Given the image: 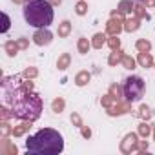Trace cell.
<instances>
[{
	"label": "cell",
	"mask_w": 155,
	"mask_h": 155,
	"mask_svg": "<svg viewBox=\"0 0 155 155\" xmlns=\"http://www.w3.org/2000/svg\"><path fill=\"white\" fill-rule=\"evenodd\" d=\"M26 150L33 155H58L64 150V139L57 130L42 128L26 139Z\"/></svg>",
	"instance_id": "cell-1"
},
{
	"label": "cell",
	"mask_w": 155,
	"mask_h": 155,
	"mask_svg": "<svg viewBox=\"0 0 155 155\" xmlns=\"http://www.w3.org/2000/svg\"><path fill=\"white\" fill-rule=\"evenodd\" d=\"M53 6L48 0H29L24 6V18L33 28H48L53 22Z\"/></svg>",
	"instance_id": "cell-2"
},
{
	"label": "cell",
	"mask_w": 155,
	"mask_h": 155,
	"mask_svg": "<svg viewBox=\"0 0 155 155\" xmlns=\"http://www.w3.org/2000/svg\"><path fill=\"white\" fill-rule=\"evenodd\" d=\"M42 111V99L37 93L20 95L13 102V115L20 120H37Z\"/></svg>",
	"instance_id": "cell-3"
},
{
	"label": "cell",
	"mask_w": 155,
	"mask_h": 155,
	"mask_svg": "<svg viewBox=\"0 0 155 155\" xmlns=\"http://www.w3.org/2000/svg\"><path fill=\"white\" fill-rule=\"evenodd\" d=\"M144 95V81L140 77H128L124 82V97L128 102H139Z\"/></svg>",
	"instance_id": "cell-4"
},
{
	"label": "cell",
	"mask_w": 155,
	"mask_h": 155,
	"mask_svg": "<svg viewBox=\"0 0 155 155\" xmlns=\"http://www.w3.org/2000/svg\"><path fill=\"white\" fill-rule=\"evenodd\" d=\"M35 42H37L38 46L49 44V42H51V33H49V31H38V33L35 35Z\"/></svg>",
	"instance_id": "cell-5"
},
{
	"label": "cell",
	"mask_w": 155,
	"mask_h": 155,
	"mask_svg": "<svg viewBox=\"0 0 155 155\" xmlns=\"http://www.w3.org/2000/svg\"><path fill=\"white\" fill-rule=\"evenodd\" d=\"M8 28H9V18H8V15H4V28H2V31H8Z\"/></svg>",
	"instance_id": "cell-6"
},
{
	"label": "cell",
	"mask_w": 155,
	"mask_h": 155,
	"mask_svg": "<svg viewBox=\"0 0 155 155\" xmlns=\"http://www.w3.org/2000/svg\"><path fill=\"white\" fill-rule=\"evenodd\" d=\"M133 2H142V0H133Z\"/></svg>",
	"instance_id": "cell-7"
}]
</instances>
